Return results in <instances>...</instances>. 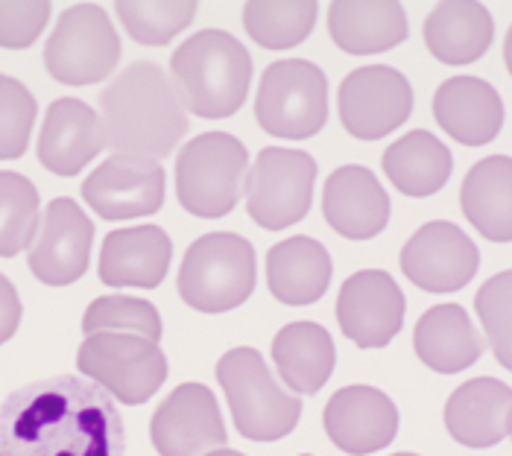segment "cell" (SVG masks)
<instances>
[{
  "instance_id": "7a4b0ae2",
  "label": "cell",
  "mask_w": 512,
  "mask_h": 456,
  "mask_svg": "<svg viewBox=\"0 0 512 456\" xmlns=\"http://www.w3.org/2000/svg\"><path fill=\"white\" fill-rule=\"evenodd\" d=\"M106 147L115 155L161 161L188 132V112L153 62H132L100 94Z\"/></svg>"
},
{
  "instance_id": "74e56055",
  "label": "cell",
  "mask_w": 512,
  "mask_h": 456,
  "mask_svg": "<svg viewBox=\"0 0 512 456\" xmlns=\"http://www.w3.org/2000/svg\"><path fill=\"white\" fill-rule=\"evenodd\" d=\"M504 62H507V71H510L512 76V27L510 33H507V38H504Z\"/></svg>"
},
{
  "instance_id": "484cf974",
  "label": "cell",
  "mask_w": 512,
  "mask_h": 456,
  "mask_svg": "<svg viewBox=\"0 0 512 456\" xmlns=\"http://www.w3.org/2000/svg\"><path fill=\"white\" fill-rule=\"evenodd\" d=\"M495 38L492 12L474 0H445L436 3L425 18V44L442 65H472Z\"/></svg>"
},
{
  "instance_id": "f35d334b",
  "label": "cell",
  "mask_w": 512,
  "mask_h": 456,
  "mask_svg": "<svg viewBox=\"0 0 512 456\" xmlns=\"http://www.w3.org/2000/svg\"><path fill=\"white\" fill-rule=\"evenodd\" d=\"M208 456H246V454H240V451H229V448H220V451H211Z\"/></svg>"
},
{
  "instance_id": "603a6c76",
  "label": "cell",
  "mask_w": 512,
  "mask_h": 456,
  "mask_svg": "<svg viewBox=\"0 0 512 456\" xmlns=\"http://www.w3.org/2000/svg\"><path fill=\"white\" fill-rule=\"evenodd\" d=\"M328 33L349 56L387 53L407 38V12L395 0H334Z\"/></svg>"
},
{
  "instance_id": "d6a6232c",
  "label": "cell",
  "mask_w": 512,
  "mask_h": 456,
  "mask_svg": "<svg viewBox=\"0 0 512 456\" xmlns=\"http://www.w3.org/2000/svg\"><path fill=\"white\" fill-rule=\"evenodd\" d=\"M82 334H132L144 340H161V316L156 304L132 296H100L82 316Z\"/></svg>"
},
{
  "instance_id": "2e32d148",
  "label": "cell",
  "mask_w": 512,
  "mask_h": 456,
  "mask_svg": "<svg viewBox=\"0 0 512 456\" xmlns=\"http://www.w3.org/2000/svg\"><path fill=\"white\" fill-rule=\"evenodd\" d=\"M404 293L384 269L349 275L337 296V325L360 348H384L404 325Z\"/></svg>"
},
{
  "instance_id": "44dd1931",
  "label": "cell",
  "mask_w": 512,
  "mask_h": 456,
  "mask_svg": "<svg viewBox=\"0 0 512 456\" xmlns=\"http://www.w3.org/2000/svg\"><path fill=\"white\" fill-rule=\"evenodd\" d=\"M439 129L463 147H486L504 126L501 94L477 76H451L434 94Z\"/></svg>"
},
{
  "instance_id": "5b68a950",
  "label": "cell",
  "mask_w": 512,
  "mask_h": 456,
  "mask_svg": "<svg viewBox=\"0 0 512 456\" xmlns=\"http://www.w3.org/2000/svg\"><path fill=\"white\" fill-rule=\"evenodd\" d=\"M249 182V152L226 132H205L176 158V199L199 220H220L235 211Z\"/></svg>"
},
{
  "instance_id": "e0dca14e",
  "label": "cell",
  "mask_w": 512,
  "mask_h": 456,
  "mask_svg": "<svg viewBox=\"0 0 512 456\" xmlns=\"http://www.w3.org/2000/svg\"><path fill=\"white\" fill-rule=\"evenodd\" d=\"M328 439L349 456L384 451L398 436V407L393 398L375 386H343L337 389L322 413Z\"/></svg>"
},
{
  "instance_id": "4fadbf2b",
  "label": "cell",
  "mask_w": 512,
  "mask_h": 456,
  "mask_svg": "<svg viewBox=\"0 0 512 456\" xmlns=\"http://www.w3.org/2000/svg\"><path fill=\"white\" fill-rule=\"evenodd\" d=\"M480 266V252L469 234L448 220L419 228L401 249L404 278L425 293H457Z\"/></svg>"
},
{
  "instance_id": "8d00e7d4",
  "label": "cell",
  "mask_w": 512,
  "mask_h": 456,
  "mask_svg": "<svg viewBox=\"0 0 512 456\" xmlns=\"http://www.w3.org/2000/svg\"><path fill=\"white\" fill-rule=\"evenodd\" d=\"M21 313H24V307H21L15 284L0 272V345L15 337V331L21 325Z\"/></svg>"
},
{
  "instance_id": "d6986e66",
  "label": "cell",
  "mask_w": 512,
  "mask_h": 456,
  "mask_svg": "<svg viewBox=\"0 0 512 456\" xmlns=\"http://www.w3.org/2000/svg\"><path fill=\"white\" fill-rule=\"evenodd\" d=\"M390 196L372 170L346 164L325 179L322 214L325 223L346 240H372L390 223Z\"/></svg>"
},
{
  "instance_id": "ba28073f",
  "label": "cell",
  "mask_w": 512,
  "mask_h": 456,
  "mask_svg": "<svg viewBox=\"0 0 512 456\" xmlns=\"http://www.w3.org/2000/svg\"><path fill=\"white\" fill-rule=\"evenodd\" d=\"M118 62V30L97 3L65 9L44 47V68L62 85H97L115 74Z\"/></svg>"
},
{
  "instance_id": "9a60e30c",
  "label": "cell",
  "mask_w": 512,
  "mask_h": 456,
  "mask_svg": "<svg viewBox=\"0 0 512 456\" xmlns=\"http://www.w3.org/2000/svg\"><path fill=\"white\" fill-rule=\"evenodd\" d=\"M164 170L158 161L112 155L82 182V199L106 223L150 217L164 205Z\"/></svg>"
},
{
  "instance_id": "f546056e",
  "label": "cell",
  "mask_w": 512,
  "mask_h": 456,
  "mask_svg": "<svg viewBox=\"0 0 512 456\" xmlns=\"http://www.w3.org/2000/svg\"><path fill=\"white\" fill-rule=\"evenodd\" d=\"M319 3L314 0H249L243 27L264 50H290L314 33Z\"/></svg>"
},
{
  "instance_id": "8992f818",
  "label": "cell",
  "mask_w": 512,
  "mask_h": 456,
  "mask_svg": "<svg viewBox=\"0 0 512 456\" xmlns=\"http://www.w3.org/2000/svg\"><path fill=\"white\" fill-rule=\"evenodd\" d=\"M179 299L199 313H226L255 290V249L235 231H211L194 240L176 278Z\"/></svg>"
},
{
  "instance_id": "8fae6325",
  "label": "cell",
  "mask_w": 512,
  "mask_h": 456,
  "mask_svg": "<svg viewBox=\"0 0 512 456\" xmlns=\"http://www.w3.org/2000/svg\"><path fill=\"white\" fill-rule=\"evenodd\" d=\"M150 442L158 456H208L229 448L214 392L205 383L176 386L150 418Z\"/></svg>"
},
{
  "instance_id": "6da1fadb",
  "label": "cell",
  "mask_w": 512,
  "mask_h": 456,
  "mask_svg": "<svg viewBox=\"0 0 512 456\" xmlns=\"http://www.w3.org/2000/svg\"><path fill=\"white\" fill-rule=\"evenodd\" d=\"M118 404L77 375L33 380L0 404V456H123Z\"/></svg>"
},
{
  "instance_id": "4dcf8cb0",
  "label": "cell",
  "mask_w": 512,
  "mask_h": 456,
  "mask_svg": "<svg viewBox=\"0 0 512 456\" xmlns=\"http://www.w3.org/2000/svg\"><path fill=\"white\" fill-rule=\"evenodd\" d=\"M39 190L12 170H0V258L30 249L41 226Z\"/></svg>"
},
{
  "instance_id": "d4e9b609",
  "label": "cell",
  "mask_w": 512,
  "mask_h": 456,
  "mask_svg": "<svg viewBox=\"0 0 512 456\" xmlns=\"http://www.w3.org/2000/svg\"><path fill=\"white\" fill-rule=\"evenodd\" d=\"M416 357L439 375H457L474 366L483 354V337L474 331L460 304L428 307L413 328Z\"/></svg>"
},
{
  "instance_id": "277c9868",
  "label": "cell",
  "mask_w": 512,
  "mask_h": 456,
  "mask_svg": "<svg viewBox=\"0 0 512 456\" xmlns=\"http://www.w3.org/2000/svg\"><path fill=\"white\" fill-rule=\"evenodd\" d=\"M217 383L226 392L237 433L249 442H278L302 418L299 395L281 389L255 348H232L217 360Z\"/></svg>"
},
{
  "instance_id": "e575fe53",
  "label": "cell",
  "mask_w": 512,
  "mask_h": 456,
  "mask_svg": "<svg viewBox=\"0 0 512 456\" xmlns=\"http://www.w3.org/2000/svg\"><path fill=\"white\" fill-rule=\"evenodd\" d=\"M39 103L24 82L0 74V161H15L30 147Z\"/></svg>"
},
{
  "instance_id": "3957f363",
  "label": "cell",
  "mask_w": 512,
  "mask_h": 456,
  "mask_svg": "<svg viewBox=\"0 0 512 456\" xmlns=\"http://www.w3.org/2000/svg\"><path fill=\"white\" fill-rule=\"evenodd\" d=\"M170 85L185 112L223 120L246 103L252 85V56L232 33L202 30L170 56Z\"/></svg>"
},
{
  "instance_id": "836d02e7",
  "label": "cell",
  "mask_w": 512,
  "mask_h": 456,
  "mask_svg": "<svg viewBox=\"0 0 512 456\" xmlns=\"http://www.w3.org/2000/svg\"><path fill=\"white\" fill-rule=\"evenodd\" d=\"M474 310L495 360L512 372V269L492 275L474 296Z\"/></svg>"
},
{
  "instance_id": "52a82bcc",
  "label": "cell",
  "mask_w": 512,
  "mask_h": 456,
  "mask_svg": "<svg viewBox=\"0 0 512 456\" xmlns=\"http://www.w3.org/2000/svg\"><path fill=\"white\" fill-rule=\"evenodd\" d=\"M255 120L273 138L305 141L328 123V79L308 59L273 62L258 85Z\"/></svg>"
},
{
  "instance_id": "cb8c5ba5",
  "label": "cell",
  "mask_w": 512,
  "mask_h": 456,
  "mask_svg": "<svg viewBox=\"0 0 512 456\" xmlns=\"http://www.w3.org/2000/svg\"><path fill=\"white\" fill-rule=\"evenodd\" d=\"M331 284L328 249L305 234L287 237L267 252V287L276 302L308 307L325 296Z\"/></svg>"
},
{
  "instance_id": "ffe728a7",
  "label": "cell",
  "mask_w": 512,
  "mask_h": 456,
  "mask_svg": "<svg viewBox=\"0 0 512 456\" xmlns=\"http://www.w3.org/2000/svg\"><path fill=\"white\" fill-rule=\"evenodd\" d=\"M445 430L463 448H492L512 436V386L495 378L460 383L445 404Z\"/></svg>"
},
{
  "instance_id": "9c48e42d",
  "label": "cell",
  "mask_w": 512,
  "mask_h": 456,
  "mask_svg": "<svg viewBox=\"0 0 512 456\" xmlns=\"http://www.w3.org/2000/svg\"><path fill=\"white\" fill-rule=\"evenodd\" d=\"M77 369L118 404L141 407L167 380V357L144 337L91 334L79 345Z\"/></svg>"
},
{
  "instance_id": "7c38bea8",
  "label": "cell",
  "mask_w": 512,
  "mask_h": 456,
  "mask_svg": "<svg viewBox=\"0 0 512 456\" xmlns=\"http://www.w3.org/2000/svg\"><path fill=\"white\" fill-rule=\"evenodd\" d=\"M340 123L357 141H381L413 112V88L407 76L387 65L357 68L340 82Z\"/></svg>"
},
{
  "instance_id": "ab89813d",
  "label": "cell",
  "mask_w": 512,
  "mask_h": 456,
  "mask_svg": "<svg viewBox=\"0 0 512 456\" xmlns=\"http://www.w3.org/2000/svg\"><path fill=\"white\" fill-rule=\"evenodd\" d=\"M393 456H419V454H393Z\"/></svg>"
},
{
  "instance_id": "5bb4252c",
  "label": "cell",
  "mask_w": 512,
  "mask_h": 456,
  "mask_svg": "<svg viewBox=\"0 0 512 456\" xmlns=\"http://www.w3.org/2000/svg\"><path fill=\"white\" fill-rule=\"evenodd\" d=\"M91 243L94 223L74 199L59 196L41 214L39 234L27 255L30 272L47 287H68L91 264Z\"/></svg>"
},
{
  "instance_id": "30bf717a",
  "label": "cell",
  "mask_w": 512,
  "mask_h": 456,
  "mask_svg": "<svg viewBox=\"0 0 512 456\" xmlns=\"http://www.w3.org/2000/svg\"><path fill=\"white\" fill-rule=\"evenodd\" d=\"M314 182L316 161L305 150H261L246 182L249 220L267 231L296 226L311 211Z\"/></svg>"
},
{
  "instance_id": "ac0fdd59",
  "label": "cell",
  "mask_w": 512,
  "mask_h": 456,
  "mask_svg": "<svg viewBox=\"0 0 512 456\" xmlns=\"http://www.w3.org/2000/svg\"><path fill=\"white\" fill-rule=\"evenodd\" d=\"M39 161L56 176H77L106 150L103 120L77 97L53 100L39 132Z\"/></svg>"
},
{
  "instance_id": "83f0119b",
  "label": "cell",
  "mask_w": 512,
  "mask_h": 456,
  "mask_svg": "<svg viewBox=\"0 0 512 456\" xmlns=\"http://www.w3.org/2000/svg\"><path fill=\"white\" fill-rule=\"evenodd\" d=\"M460 208L486 240L512 243V158L489 155L463 179Z\"/></svg>"
},
{
  "instance_id": "1f68e13d",
  "label": "cell",
  "mask_w": 512,
  "mask_h": 456,
  "mask_svg": "<svg viewBox=\"0 0 512 456\" xmlns=\"http://www.w3.org/2000/svg\"><path fill=\"white\" fill-rule=\"evenodd\" d=\"M197 6V0H118L115 12L132 41L161 47L191 27Z\"/></svg>"
},
{
  "instance_id": "f1b7e54d",
  "label": "cell",
  "mask_w": 512,
  "mask_h": 456,
  "mask_svg": "<svg viewBox=\"0 0 512 456\" xmlns=\"http://www.w3.org/2000/svg\"><path fill=\"white\" fill-rule=\"evenodd\" d=\"M381 167L398 193L425 199L445 188L454 170V158L428 129H413L384 150Z\"/></svg>"
},
{
  "instance_id": "60d3db41",
  "label": "cell",
  "mask_w": 512,
  "mask_h": 456,
  "mask_svg": "<svg viewBox=\"0 0 512 456\" xmlns=\"http://www.w3.org/2000/svg\"><path fill=\"white\" fill-rule=\"evenodd\" d=\"M302 456H311V454H302Z\"/></svg>"
},
{
  "instance_id": "7402d4cb",
  "label": "cell",
  "mask_w": 512,
  "mask_h": 456,
  "mask_svg": "<svg viewBox=\"0 0 512 456\" xmlns=\"http://www.w3.org/2000/svg\"><path fill=\"white\" fill-rule=\"evenodd\" d=\"M173 261V243L158 226L109 231L100 249V281L106 287L156 290Z\"/></svg>"
},
{
  "instance_id": "d590c367",
  "label": "cell",
  "mask_w": 512,
  "mask_h": 456,
  "mask_svg": "<svg viewBox=\"0 0 512 456\" xmlns=\"http://www.w3.org/2000/svg\"><path fill=\"white\" fill-rule=\"evenodd\" d=\"M47 0H0V47L27 50L33 47L50 21Z\"/></svg>"
},
{
  "instance_id": "4316f807",
  "label": "cell",
  "mask_w": 512,
  "mask_h": 456,
  "mask_svg": "<svg viewBox=\"0 0 512 456\" xmlns=\"http://www.w3.org/2000/svg\"><path fill=\"white\" fill-rule=\"evenodd\" d=\"M273 363L293 395H316L334 372L337 348L322 325L290 322L273 340Z\"/></svg>"
}]
</instances>
